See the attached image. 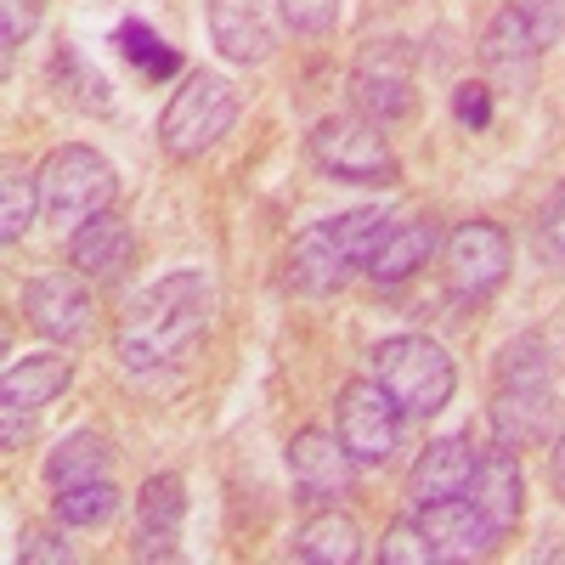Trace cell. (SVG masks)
<instances>
[{"instance_id":"cell-1","label":"cell","mask_w":565,"mask_h":565,"mask_svg":"<svg viewBox=\"0 0 565 565\" xmlns=\"http://www.w3.org/2000/svg\"><path fill=\"white\" fill-rule=\"evenodd\" d=\"M210 328V282L199 271H170L148 282L114 328V351L130 373H153L181 362Z\"/></svg>"},{"instance_id":"cell-2","label":"cell","mask_w":565,"mask_h":565,"mask_svg":"<svg viewBox=\"0 0 565 565\" xmlns=\"http://www.w3.org/2000/svg\"><path fill=\"white\" fill-rule=\"evenodd\" d=\"M367 362H373V380L396 396V407H402L407 418H436V413L452 402L458 373H452V356H447L436 340L396 334V340L373 345Z\"/></svg>"},{"instance_id":"cell-3","label":"cell","mask_w":565,"mask_h":565,"mask_svg":"<svg viewBox=\"0 0 565 565\" xmlns=\"http://www.w3.org/2000/svg\"><path fill=\"white\" fill-rule=\"evenodd\" d=\"M40 199H45L52 226L74 232V226H85L90 215H103L119 199V170L97 148L68 141V148H57L52 159L40 164Z\"/></svg>"},{"instance_id":"cell-4","label":"cell","mask_w":565,"mask_h":565,"mask_svg":"<svg viewBox=\"0 0 565 565\" xmlns=\"http://www.w3.org/2000/svg\"><path fill=\"white\" fill-rule=\"evenodd\" d=\"M238 119V90H232L221 74H186L181 90L164 103L159 114V148L170 159H204L215 141L232 130Z\"/></svg>"},{"instance_id":"cell-5","label":"cell","mask_w":565,"mask_h":565,"mask_svg":"<svg viewBox=\"0 0 565 565\" xmlns=\"http://www.w3.org/2000/svg\"><path fill=\"white\" fill-rule=\"evenodd\" d=\"M311 159L356 186H385L396 181V153L380 130V119H362V114H334L311 130Z\"/></svg>"},{"instance_id":"cell-6","label":"cell","mask_w":565,"mask_h":565,"mask_svg":"<svg viewBox=\"0 0 565 565\" xmlns=\"http://www.w3.org/2000/svg\"><path fill=\"white\" fill-rule=\"evenodd\" d=\"M402 407L380 380H351L334 396V436L345 441V452L356 463H385L402 441Z\"/></svg>"},{"instance_id":"cell-7","label":"cell","mask_w":565,"mask_h":565,"mask_svg":"<svg viewBox=\"0 0 565 565\" xmlns=\"http://www.w3.org/2000/svg\"><path fill=\"white\" fill-rule=\"evenodd\" d=\"M68 380H74V362L57 351H40V356H23L7 367V380H0V441H7V452L23 447L34 413L45 402H57L68 391Z\"/></svg>"},{"instance_id":"cell-8","label":"cell","mask_w":565,"mask_h":565,"mask_svg":"<svg viewBox=\"0 0 565 565\" xmlns=\"http://www.w3.org/2000/svg\"><path fill=\"white\" fill-rule=\"evenodd\" d=\"M23 317L57 345H79L97 328V300L79 282V271H40L23 282Z\"/></svg>"},{"instance_id":"cell-9","label":"cell","mask_w":565,"mask_h":565,"mask_svg":"<svg viewBox=\"0 0 565 565\" xmlns=\"http://www.w3.org/2000/svg\"><path fill=\"white\" fill-rule=\"evenodd\" d=\"M441 249H447L452 289L469 295V300L492 295L498 282L509 277V238H503L492 221H463V226H452V238H447Z\"/></svg>"},{"instance_id":"cell-10","label":"cell","mask_w":565,"mask_h":565,"mask_svg":"<svg viewBox=\"0 0 565 565\" xmlns=\"http://www.w3.org/2000/svg\"><path fill=\"white\" fill-rule=\"evenodd\" d=\"M289 476L295 492L306 503H340L356 487V458L345 452L340 436H322V430H300L289 441Z\"/></svg>"},{"instance_id":"cell-11","label":"cell","mask_w":565,"mask_h":565,"mask_svg":"<svg viewBox=\"0 0 565 565\" xmlns=\"http://www.w3.org/2000/svg\"><path fill=\"white\" fill-rule=\"evenodd\" d=\"M418 532L430 537L436 565H447V559H487L498 548V537H503L463 492L458 498H441V503H424L418 509Z\"/></svg>"},{"instance_id":"cell-12","label":"cell","mask_w":565,"mask_h":565,"mask_svg":"<svg viewBox=\"0 0 565 565\" xmlns=\"http://www.w3.org/2000/svg\"><path fill=\"white\" fill-rule=\"evenodd\" d=\"M351 97L362 103L367 119H402V114H413V52L396 45V40L362 52V63L351 74Z\"/></svg>"},{"instance_id":"cell-13","label":"cell","mask_w":565,"mask_h":565,"mask_svg":"<svg viewBox=\"0 0 565 565\" xmlns=\"http://www.w3.org/2000/svg\"><path fill=\"white\" fill-rule=\"evenodd\" d=\"M463 498L476 503L498 532L521 526V514H526V476H521V458H514L503 441H498V447H487V452L476 458V469H469Z\"/></svg>"},{"instance_id":"cell-14","label":"cell","mask_w":565,"mask_h":565,"mask_svg":"<svg viewBox=\"0 0 565 565\" xmlns=\"http://www.w3.org/2000/svg\"><path fill=\"white\" fill-rule=\"evenodd\" d=\"M186 521V487L175 476H148L136 492V559H175V537Z\"/></svg>"},{"instance_id":"cell-15","label":"cell","mask_w":565,"mask_h":565,"mask_svg":"<svg viewBox=\"0 0 565 565\" xmlns=\"http://www.w3.org/2000/svg\"><path fill=\"white\" fill-rule=\"evenodd\" d=\"M554 424H559V413H554L548 385H503L492 396V430H498V441L509 452L543 447L554 436Z\"/></svg>"},{"instance_id":"cell-16","label":"cell","mask_w":565,"mask_h":565,"mask_svg":"<svg viewBox=\"0 0 565 565\" xmlns=\"http://www.w3.org/2000/svg\"><path fill=\"white\" fill-rule=\"evenodd\" d=\"M130 255H136L130 226H125L114 210L90 215L85 226H74V232H68V260H74V271H79V277H90V282H114V277H125Z\"/></svg>"},{"instance_id":"cell-17","label":"cell","mask_w":565,"mask_h":565,"mask_svg":"<svg viewBox=\"0 0 565 565\" xmlns=\"http://www.w3.org/2000/svg\"><path fill=\"white\" fill-rule=\"evenodd\" d=\"M351 271H356V260L340 249L328 221L306 226L295 238V249H289V289H300V295H334Z\"/></svg>"},{"instance_id":"cell-18","label":"cell","mask_w":565,"mask_h":565,"mask_svg":"<svg viewBox=\"0 0 565 565\" xmlns=\"http://www.w3.org/2000/svg\"><path fill=\"white\" fill-rule=\"evenodd\" d=\"M469 469H476V452H469L458 436H441L418 452V463L407 469V503L424 509V503H441V498H458L469 487Z\"/></svg>"},{"instance_id":"cell-19","label":"cell","mask_w":565,"mask_h":565,"mask_svg":"<svg viewBox=\"0 0 565 565\" xmlns=\"http://www.w3.org/2000/svg\"><path fill=\"white\" fill-rule=\"evenodd\" d=\"M436 249H441V226H436V221H396V226L385 232V244L373 249L367 277L380 282V289H396V282H407Z\"/></svg>"},{"instance_id":"cell-20","label":"cell","mask_w":565,"mask_h":565,"mask_svg":"<svg viewBox=\"0 0 565 565\" xmlns=\"http://www.w3.org/2000/svg\"><path fill=\"white\" fill-rule=\"evenodd\" d=\"M215 45L232 63H266L271 57V23L260 0H210Z\"/></svg>"},{"instance_id":"cell-21","label":"cell","mask_w":565,"mask_h":565,"mask_svg":"<svg viewBox=\"0 0 565 565\" xmlns=\"http://www.w3.org/2000/svg\"><path fill=\"white\" fill-rule=\"evenodd\" d=\"M295 559H306V565H356L362 559L356 521H351V514H340V509L311 514V521L300 526V537H295Z\"/></svg>"},{"instance_id":"cell-22","label":"cell","mask_w":565,"mask_h":565,"mask_svg":"<svg viewBox=\"0 0 565 565\" xmlns=\"http://www.w3.org/2000/svg\"><path fill=\"white\" fill-rule=\"evenodd\" d=\"M114 463V447L97 436V430H74L57 441V452L45 458V481H52L57 492L63 487H79V481H103Z\"/></svg>"},{"instance_id":"cell-23","label":"cell","mask_w":565,"mask_h":565,"mask_svg":"<svg viewBox=\"0 0 565 565\" xmlns=\"http://www.w3.org/2000/svg\"><path fill=\"white\" fill-rule=\"evenodd\" d=\"M40 175H29L23 164H7L0 170V244H18L23 232L34 226V210H40Z\"/></svg>"},{"instance_id":"cell-24","label":"cell","mask_w":565,"mask_h":565,"mask_svg":"<svg viewBox=\"0 0 565 565\" xmlns=\"http://www.w3.org/2000/svg\"><path fill=\"white\" fill-rule=\"evenodd\" d=\"M481 57H487L492 68H521V63H532V57H537V40H532V29H526L521 7H509V12H498V18L487 23Z\"/></svg>"},{"instance_id":"cell-25","label":"cell","mask_w":565,"mask_h":565,"mask_svg":"<svg viewBox=\"0 0 565 565\" xmlns=\"http://www.w3.org/2000/svg\"><path fill=\"white\" fill-rule=\"evenodd\" d=\"M114 45H119V57L125 63H136L148 79H170L175 68H181V57H175V45H164L148 23H119V34H114Z\"/></svg>"},{"instance_id":"cell-26","label":"cell","mask_w":565,"mask_h":565,"mask_svg":"<svg viewBox=\"0 0 565 565\" xmlns=\"http://www.w3.org/2000/svg\"><path fill=\"white\" fill-rule=\"evenodd\" d=\"M119 514V492L108 481H79L57 492V521L63 526H103Z\"/></svg>"},{"instance_id":"cell-27","label":"cell","mask_w":565,"mask_h":565,"mask_svg":"<svg viewBox=\"0 0 565 565\" xmlns=\"http://www.w3.org/2000/svg\"><path fill=\"white\" fill-rule=\"evenodd\" d=\"M498 380L503 385H548V345L537 334H521L498 351Z\"/></svg>"},{"instance_id":"cell-28","label":"cell","mask_w":565,"mask_h":565,"mask_svg":"<svg viewBox=\"0 0 565 565\" xmlns=\"http://www.w3.org/2000/svg\"><path fill=\"white\" fill-rule=\"evenodd\" d=\"M380 559H385V565H436L430 537L418 532V521H396V526L385 532V543H380Z\"/></svg>"},{"instance_id":"cell-29","label":"cell","mask_w":565,"mask_h":565,"mask_svg":"<svg viewBox=\"0 0 565 565\" xmlns=\"http://www.w3.org/2000/svg\"><path fill=\"white\" fill-rule=\"evenodd\" d=\"M521 18L537 40V52H548V45L565 40V0H521Z\"/></svg>"},{"instance_id":"cell-30","label":"cell","mask_w":565,"mask_h":565,"mask_svg":"<svg viewBox=\"0 0 565 565\" xmlns=\"http://www.w3.org/2000/svg\"><path fill=\"white\" fill-rule=\"evenodd\" d=\"M282 18L295 34H328L340 23V0H282Z\"/></svg>"},{"instance_id":"cell-31","label":"cell","mask_w":565,"mask_h":565,"mask_svg":"<svg viewBox=\"0 0 565 565\" xmlns=\"http://www.w3.org/2000/svg\"><path fill=\"white\" fill-rule=\"evenodd\" d=\"M40 7L45 0H0V40H7V63H12V52L34 34V23H40Z\"/></svg>"},{"instance_id":"cell-32","label":"cell","mask_w":565,"mask_h":565,"mask_svg":"<svg viewBox=\"0 0 565 565\" xmlns=\"http://www.w3.org/2000/svg\"><path fill=\"white\" fill-rule=\"evenodd\" d=\"M452 114H458V125L481 130V125L492 119V90H487V85H476V79L458 85V90H452Z\"/></svg>"},{"instance_id":"cell-33","label":"cell","mask_w":565,"mask_h":565,"mask_svg":"<svg viewBox=\"0 0 565 565\" xmlns=\"http://www.w3.org/2000/svg\"><path fill=\"white\" fill-rule=\"evenodd\" d=\"M18 559H23V565H68L74 548H68L57 532H29L23 548H18Z\"/></svg>"},{"instance_id":"cell-34","label":"cell","mask_w":565,"mask_h":565,"mask_svg":"<svg viewBox=\"0 0 565 565\" xmlns=\"http://www.w3.org/2000/svg\"><path fill=\"white\" fill-rule=\"evenodd\" d=\"M543 232H548L554 249H565V186L554 193V204H548V215H543Z\"/></svg>"},{"instance_id":"cell-35","label":"cell","mask_w":565,"mask_h":565,"mask_svg":"<svg viewBox=\"0 0 565 565\" xmlns=\"http://www.w3.org/2000/svg\"><path fill=\"white\" fill-rule=\"evenodd\" d=\"M554 492H559V503H565V436H554Z\"/></svg>"}]
</instances>
